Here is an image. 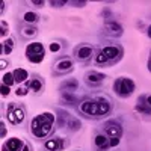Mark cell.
Returning a JSON list of instances; mask_svg holds the SVG:
<instances>
[{
  "label": "cell",
  "mask_w": 151,
  "mask_h": 151,
  "mask_svg": "<svg viewBox=\"0 0 151 151\" xmlns=\"http://www.w3.org/2000/svg\"><path fill=\"white\" fill-rule=\"evenodd\" d=\"M36 20H38V15L35 12H26V14H24V21L26 23H35Z\"/></svg>",
  "instance_id": "cell-19"
},
{
  "label": "cell",
  "mask_w": 151,
  "mask_h": 151,
  "mask_svg": "<svg viewBox=\"0 0 151 151\" xmlns=\"http://www.w3.org/2000/svg\"><path fill=\"white\" fill-rule=\"evenodd\" d=\"M113 88H115V91H116L118 95H121V97H129V95L133 94V91H134L136 86H134V82H133L132 79L119 77V79L115 82Z\"/></svg>",
  "instance_id": "cell-3"
},
{
  "label": "cell",
  "mask_w": 151,
  "mask_h": 151,
  "mask_svg": "<svg viewBox=\"0 0 151 151\" xmlns=\"http://www.w3.org/2000/svg\"><path fill=\"white\" fill-rule=\"evenodd\" d=\"M101 52L104 53V56L107 58V60H116L121 55V48L119 47H115V45H107L104 47Z\"/></svg>",
  "instance_id": "cell-6"
},
{
  "label": "cell",
  "mask_w": 151,
  "mask_h": 151,
  "mask_svg": "<svg viewBox=\"0 0 151 151\" xmlns=\"http://www.w3.org/2000/svg\"><path fill=\"white\" fill-rule=\"evenodd\" d=\"M27 89H29L27 86L26 88H18V89H17V95H26L27 94Z\"/></svg>",
  "instance_id": "cell-24"
},
{
  "label": "cell",
  "mask_w": 151,
  "mask_h": 151,
  "mask_svg": "<svg viewBox=\"0 0 151 151\" xmlns=\"http://www.w3.org/2000/svg\"><path fill=\"white\" fill-rule=\"evenodd\" d=\"M145 100H147V103H148V104H150V106H151V95H150V97H147V98H145Z\"/></svg>",
  "instance_id": "cell-32"
},
{
  "label": "cell",
  "mask_w": 151,
  "mask_h": 151,
  "mask_svg": "<svg viewBox=\"0 0 151 151\" xmlns=\"http://www.w3.org/2000/svg\"><path fill=\"white\" fill-rule=\"evenodd\" d=\"M76 86H77V82H70V83H67V89H68V88H71V91H74L76 89Z\"/></svg>",
  "instance_id": "cell-29"
},
{
  "label": "cell",
  "mask_w": 151,
  "mask_h": 151,
  "mask_svg": "<svg viewBox=\"0 0 151 151\" xmlns=\"http://www.w3.org/2000/svg\"><path fill=\"white\" fill-rule=\"evenodd\" d=\"M45 148L48 151H59L64 148V141L62 139H50L45 142Z\"/></svg>",
  "instance_id": "cell-12"
},
{
  "label": "cell",
  "mask_w": 151,
  "mask_h": 151,
  "mask_svg": "<svg viewBox=\"0 0 151 151\" xmlns=\"http://www.w3.org/2000/svg\"><path fill=\"white\" fill-rule=\"evenodd\" d=\"M3 85H6V86H11L12 83L15 82V77H14V73H6V74H3Z\"/></svg>",
  "instance_id": "cell-17"
},
{
  "label": "cell",
  "mask_w": 151,
  "mask_h": 151,
  "mask_svg": "<svg viewBox=\"0 0 151 151\" xmlns=\"http://www.w3.org/2000/svg\"><path fill=\"white\" fill-rule=\"evenodd\" d=\"M91 55H92V47H89V45H82V47H79L77 50H76V56H77V59H80V60H85L88 58H91Z\"/></svg>",
  "instance_id": "cell-11"
},
{
  "label": "cell",
  "mask_w": 151,
  "mask_h": 151,
  "mask_svg": "<svg viewBox=\"0 0 151 151\" xmlns=\"http://www.w3.org/2000/svg\"><path fill=\"white\" fill-rule=\"evenodd\" d=\"M71 67H73V62H71L70 59L60 60V62H58V64H56V70L60 71V73H62V71H70Z\"/></svg>",
  "instance_id": "cell-14"
},
{
  "label": "cell",
  "mask_w": 151,
  "mask_h": 151,
  "mask_svg": "<svg viewBox=\"0 0 151 151\" xmlns=\"http://www.w3.org/2000/svg\"><path fill=\"white\" fill-rule=\"evenodd\" d=\"M26 56L33 64H40L44 59V47L40 42H32L26 48Z\"/></svg>",
  "instance_id": "cell-4"
},
{
  "label": "cell",
  "mask_w": 151,
  "mask_h": 151,
  "mask_svg": "<svg viewBox=\"0 0 151 151\" xmlns=\"http://www.w3.org/2000/svg\"><path fill=\"white\" fill-rule=\"evenodd\" d=\"M12 47H14V41H12V40H8V41H6V44H5V45H2L3 55H9V53H11V50H12Z\"/></svg>",
  "instance_id": "cell-20"
},
{
  "label": "cell",
  "mask_w": 151,
  "mask_h": 151,
  "mask_svg": "<svg viewBox=\"0 0 151 151\" xmlns=\"http://www.w3.org/2000/svg\"><path fill=\"white\" fill-rule=\"evenodd\" d=\"M136 109L139 110V112H142V113H147V115H150V113H151V106L148 103H139V104L136 106Z\"/></svg>",
  "instance_id": "cell-18"
},
{
  "label": "cell",
  "mask_w": 151,
  "mask_h": 151,
  "mask_svg": "<svg viewBox=\"0 0 151 151\" xmlns=\"http://www.w3.org/2000/svg\"><path fill=\"white\" fill-rule=\"evenodd\" d=\"M24 119V110L21 107H9L8 110V121L11 124H20Z\"/></svg>",
  "instance_id": "cell-5"
},
{
  "label": "cell",
  "mask_w": 151,
  "mask_h": 151,
  "mask_svg": "<svg viewBox=\"0 0 151 151\" xmlns=\"http://www.w3.org/2000/svg\"><path fill=\"white\" fill-rule=\"evenodd\" d=\"M65 3H67V2H55V0H53V2H50V5H52L53 8H55V6H56V8H59V6H64Z\"/></svg>",
  "instance_id": "cell-28"
},
{
  "label": "cell",
  "mask_w": 151,
  "mask_h": 151,
  "mask_svg": "<svg viewBox=\"0 0 151 151\" xmlns=\"http://www.w3.org/2000/svg\"><path fill=\"white\" fill-rule=\"evenodd\" d=\"M23 147V142L18 137H12L6 142V145H3V151H20V148Z\"/></svg>",
  "instance_id": "cell-8"
},
{
  "label": "cell",
  "mask_w": 151,
  "mask_h": 151,
  "mask_svg": "<svg viewBox=\"0 0 151 151\" xmlns=\"http://www.w3.org/2000/svg\"><path fill=\"white\" fill-rule=\"evenodd\" d=\"M6 33H8V26L5 24V21H2V32H0V35H2V38H5Z\"/></svg>",
  "instance_id": "cell-25"
},
{
  "label": "cell",
  "mask_w": 151,
  "mask_h": 151,
  "mask_svg": "<svg viewBox=\"0 0 151 151\" xmlns=\"http://www.w3.org/2000/svg\"><path fill=\"white\" fill-rule=\"evenodd\" d=\"M104 30H106V33H109V35H119L122 29H121V26H119L118 23H106Z\"/></svg>",
  "instance_id": "cell-13"
},
{
  "label": "cell",
  "mask_w": 151,
  "mask_h": 151,
  "mask_svg": "<svg viewBox=\"0 0 151 151\" xmlns=\"http://www.w3.org/2000/svg\"><path fill=\"white\" fill-rule=\"evenodd\" d=\"M23 33L26 35V36H33V35L36 33V29H35V27H26Z\"/></svg>",
  "instance_id": "cell-22"
},
{
  "label": "cell",
  "mask_w": 151,
  "mask_h": 151,
  "mask_svg": "<svg viewBox=\"0 0 151 151\" xmlns=\"http://www.w3.org/2000/svg\"><path fill=\"white\" fill-rule=\"evenodd\" d=\"M32 3L36 5V6H44V2H42V0H33Z\"/></svg>",
  "instance_id": "cell-30"
},
{
  "label": "cell",
  "mask_w": 151,
  "mask_h": 151,
  "mask_svg": "<svg viewBox=\"0 0 151 151\" xmlns=\"http://www.w3.org/2000/svg\"><path fill=\"white\" fill-rule=\"evenodd\" d=\"M104 130H106V134H107L109 137H119L121 133H122L121 125L116 124V122H107L106 127H104Z\"/></svg>",
  "instance_id": "cell-7"
},
{
  "label": "cell",
  "mask_w": 151,
  "mask_h": 151,
  "mask_svg": "<svg viewBox=\"0 0 151 151\" xmlns=\"http://www.w3.org/2000/svg\"><path fill=\"white\" fill-rule=\"evenodd\" d=\"M53 122H55V115L53 113L44 112V113H41V115H38V116H35L32 119V124H30L32 133L36 137H45L50 132H52Z\"/></svg>",
  "instance_id": "cell-1"
},
{
  "label": "cell",
  "mask_w": 151,
  "mask_h": 151,
  "mask_svg": "<svg viewBox=\"0 0 151 151\" xmlns=\"http://www.w3.org/2000/svg\"><path fill=\"white\" fill-rule=\"evenodd\" d=\"M119 144V137H110V147H116Z\"/></svg>",
  "instance_id": "cell-27"
},
{
  "label": "cell",
  "mask_w": 151,
  "mask_h": 151,
  "mask_svg": "<svg viewBox=\"0 0 151 151\" xmlns=\"http://www.w3.org/2000/svg\"><path fill=\"white\" fill-rule=\"evenodd\" d=\"M0 94H2L3 97H5V95H8V94H9V86L2 85V88H0Z\"/></svg>",
  "instance_id": "cell-23"
},
{
  "label": "cell",
  "mask_w": 151,
  "mask_h": 151,
  "mask_svg": "<svg viewBox=\"0 0 151 151\" xmlns=\"http://www.w3.org/2000/svg\"><path fill=\"white\" fill-rule=\"evenodd\" d=\"M80 110L86 115L91 116H101L106 115L110 110V104L107 100L104 98H98V100H86L80 104Z\"/></svg>",
  "instance_id": "cell-2"
},
{
  "label": "cell",
  "mask_w": 151,
  "mask_h": 151,
  "mask_svg": "<svg viewBox=\"0 0 151 151\" xmlns=\"http://www.w3.org/2000/svg\"><path fill=\"white\" fill-rule=\"evenodd\" d=\"M3 136H5V124L2 122V137H3Z\"/></svg>",
  "instance_id": "cell-31"
},
{
  "label": "cell",
  "mask_w": 151,
  "mask_h": 151,
  "mask_svg": "<svg viewBox=\"0 0 151 151\" xmlns=\"http://www.w3.org/2000/svg\"><path fill=\"white\" fill-rule=\"evenodd\" d=\"M104 74L101 73H95V71H91V73H88L86 74V82L88 83H91V85H98V83H101L104 80Z\"/></svg>",
  "instance_id": "cell-9"
},
{
  "label": "cell",
  "mask_w": 151,
  "mask_h": 151,
  "mask_svg": "<svg viewBox=\"0 0 151 151\" xmlns=\"http://www.w3.org/2000/svg\"><path fill=\"white\" fill-rule=\"evenodd\" d=\"M94 142H95V147L100 148V150H106V148L110 147V139L106 134H97Z\"/></svg>",
  "instance_id": "cell-10"
},
{
  "label": "cell",
  "mask_w": 151,
  "mask_h": 151,
  "mask_svg": "<svg viewBox=\"0 0 151 151\" xmlns=\"http://www.w3.org/2000/svg\"><path fill=\"white\" fill-rule=\"evenodd\" d=\"M95 62H97V64H106V62H107V58L104 56L103 52H100V53L97 55V58H95Z\"/></svg>",
  "instance_id": "cell-21"
},
{
  "label": "cell",
  "mask_w": 151,
  "mask_h": 151,
  "mask_svg": "<svg viewBox=\"0 0 151 151\" xmlns=\"http://www.w3.org/2000/svg\"><path fill=\"white\" fill-rule=\"evenodd\" d=\"M59 48H60V45L58 42H52V44H50V50H52V52H58Z\"/></svg>",
  "instance_id": "cell-26"
},
{
  "label": "cell",
  "mask_w": 151,
  "mask_h": 151,
  "mask_svg": "<svg viewBox=\"0 0 151 151\" xmlns=\"http://www.w3.org/2000/svg\"><path fill=\"white\" fill-rule=\"evenodd\" d=\"M21 151H30V148L29 147H23V150Z\"/></svg>",
  "instance_id": "cell-33"
},
{
  "label": "cell",
  "mask_w": 151,
  "mask_h": 151,
  "mask_svg": "<svg viewBox=\"0 0 151 151\" xmlns=\"http://www.w3.org/2000/svg\"><path fill=\"white\" fill-rule=\"evenodd\" d=\"M148 36H150V38H151V26H150V27H148Z\"/></svg>",
  "instance_id": "cell-35"
},
{
  "label": "cell",
  "mask_w": 151,
  "mask_h": 151,
  "mask_svg": "<svg viewBox=\"0 0 151 151\" xmlns=\"http://www.w3.org/2000/svg\"><path fill=\"white\" fill-rule=\"evenodd\" d=\"M14 77H15V82L21 83L27 79V71L23 68H17V70H14Z\"/></svg>",
  "instance_id": "cell-15"
},
{
  "label": "cell",
  "mask_w": 151,
  "mask_h": 151,
  "mask_svg": "<svg viewBox=\"0 0 151 151\" xmlns=\"http://www.w3.org/2000/svg\"><path fill=\"white\" fill-rule=\"evenodd\" d=\"M27 88H29L30 91H33V92H40L42 89V83L38 80V79H33V80H30L27 83Z\"/></svg>",
  "instance_id": "cell-16"
},
{
  "label": "cell",
  "mask_w": 151,
  "mask_h": 151,
  "mask_svg": "<svg viewBox=\"0 0 151 151\" xmlns=\"http://www.w3.org/2000/svg\"><path fill=\"white\" fill-rule=\"evenodd\" d=\"M148 70L151 71V58H150V60H148Z\"/></svg>",
  "instance_id": "cell-34"
}]
</instances>
